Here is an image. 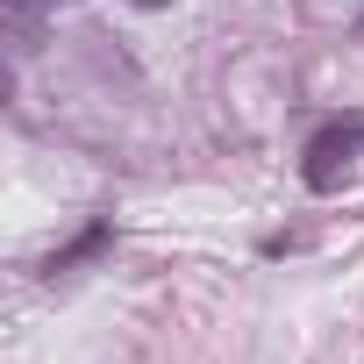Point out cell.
I'll return each mask as SVG.
<instances>
[{
    "mask_svg": "<svg viewBox=\"0 0 364 364\" xmlns=\"http://www.w3.org/2000/svg\"><path fill=\"white\" fill-rule=\"evenodd\" d=\"M357 29H364V22H357Z\"/></svg>",
    "mask_w": 364,
    "mask_h": 364,
    "instance_id": "277c9868",
    "label": "cell"
},
{
    "mask_svg": "<svg viewBox=\"0 0 364 364\" xmlns=\"http://www.w3.org/2000/svg\"><path fill=\"white\" fill-rule=\"evenodd\" d=\"M8 8L15 15H36V8H58V0H8Z\"/></svg>",
    "mask_w": 364,
    "mask_h": 364,
    "instance_id": "7a4b0ae2",
    "label": "cell"
},
{
    "mask_svg": "<svg viewBox=\"0 0 364 364\" xmlns=\"http://www.w3.org/2000/svg\"><path fill=\"white\" fill-rule=\"evenodd\" d=\"M129 8H171V0H129Z\"/></svg>",
    "mask_w": 364,
    "mask_h": 364,
    "instance_id": "3957f363",
    "label": "cell"
},
{
    "mask_svg": "<svg viewBox=\"0 0 364 364\" xmlns=\"http://www.w3.org/2000/svg\"><path fill=\"white\" fill-rule=\"evenodd\" d=\"M364 164V114H343V122H328L314 143H307V164H300V178L314 193H336L343 178Z\"/></svg>",
    "mask_w": 364,
    "mask_h": 364,
    "instance_id": "6da1fadb",
    "label": "cell"
}]
</instances>
